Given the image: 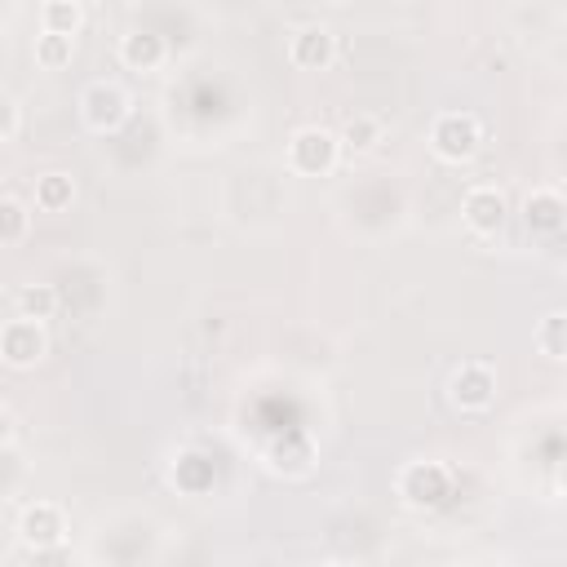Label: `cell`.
Returning <instances> with one entry per match:
<instances>
[{
	"label": "cell",
	"instance_id": "3",
	"mask_svg": "<svg viewBox=\"0 0 567 567\" xmlns=\"http://www.w3.org/2000/svg\"><path fill=\"white\" fill-rule=\"evenodd\" d=\"M337 155H341V142H337V133L323 128V124H306V128H297L292 142H288V164H292L297 173H306V177L328 173V168L337 164Z\"/></svg>",
	"mask_w": 567,
	"mask_h": 567
},
{
	"label": "cell",
	"instance_id": "2",
	"mask_svg": "<svg viewBox=\"0 0 567 567\" xmlns=\"http://www.w3.org/2000/svg\"><path fill=\"white\" fill-rule=\"evenodd\" d=\"M483 146V128L470 111H443L434 124H430V151L443 159V164H465L474 159Z\"/></svg>",
	"mask_w": 567,
	"mask_h": 567
},
{
	"label": "cell",
	"instance_id": "19",
	"mask_svg": "<svg viewBox=\"0 0 567 567\" xmlns=\"http://www.w3.org/2000/svg\"><path fill=\"white\" fill-rule=\"evenodd\" d=\"M18 133V102L9 93H0V142Z\"/></svg>",
	"mask_w": 567,
	"mask_h": 567
},
{
	"label": "cell",
	"instance_id": "6",
	"mask_svg": "<svg viewBox=\"0 0 567 567\" xmlns=\"http://www.w3.org/2000/svg\"><path fill=\"white\" fill-rule=\"evenodd\" d=\"M44 350H49V341H44V328L40 323H31V319L18 315V319H9L0 328V359L9 368H35L44 359Z\"/></svg>",
	"mask_w": 567,
	"mask_h": 567
},
{
	"label": "cell",
	"instance_id": "16",
	"mask_svg": "<svg viewBox=\"0 0 567 567\" xmlns=\"http://www.w3.org/2000/svg\"><path fill=\"white\" fill-rule=\"evenodd\" d=\"M18 310H22V319L44 323V319H53V310H58V292H53L49 284H27V288L18 292Z\"/></svg>",
	"mask_w": 567,
	"mask_h": 567
},
{
	"label": "cell",
	"instance_id": "9",
	"mask_svg": "<svg viewBox=\"0 0 567 567\" xmlns=\"http://www.w3.org/2000/svg\"><path fill=\"white\" fill-rule=\"evenodd\" d=\"M505 213H509V204H505V190H496V186H470L461 199V217L474 235H496L505 226Z\"/></svg>",
	"mask_w": 567,
	"mask_h": 567
},
{
	"label": "cell",
	"instance_id": "11",
	"mask_svg": "<svg viewBox=\"0 0 567 567\" xmlns=\"http://www.w3.org/2000/svg\"><path fill=\"white\" fill-rule=\"evenodd\" d=\"M120 62L128 71H159L164 66V40L155 31H128L120 40Z\"/></svg>",
	"mask_w": 567,
	"mask_h": 567
},
{
	"label": "cell",
	"instance_id": "20",
	"mask_svg": "<svg viewBox=\"0 0 567 567\" xmlns=\"http://www.w3.org/2000/svg\"><path fill=\"white\" fill-rule=\"evenodd\" d=\"M13 434H18V421H13V412H9V408H0V447H9V443H13Z\"/></svg>",
	"mask_w": 567,
	"mask_h": 567
},
{
	"label": "cell",
	"instance_id": "8",
	"mask_svg": "<svg viewBox=\"0 0 567 567\" xmlns=\"http://www.w3.org/2000/svg\"><path fill=\"white\" fill-rule=\"evenodd\" d=\"M288 58H292V66H301V71H328L332 58H337V35H332L323 22L297 27L292 40H288Z\"/></svg>",
	"mask_w": 567,
	"mask_h": 567
},
{
	"label": "cell",
	"instance_id": "18",
	"mask_svg": "<svg viewBox=\"0 0 567 567\" xmlns=\"http://www.w3.org/2000/svg\"><path fill=\"white\" fill-rule=\"evenodd\" d=\"M27 230H31L27 204L4 195V199H0V244H18V239H27Z\"/></svg>",
	"mask_w": 567,
	"mask_h": 567
},
{
	"label": "cell",
	"instance_id": "1",
	"mask_svg": "<svg viewBox=\"0 0 567 567\" xmlns=\"http://www.w3.org/2000/svg\"><path fill=\"white\" fill-rule=\"evenodd\" d=\"M394 492L408 509H439L452 496V470L443 461H408L394 478Z\"/></svg>",
	"mask_w": 567,
	"mask_h": 567
},
{
	"label": "cell",
	"instance_id": "14",
	"mask_svg": "<svg viewBox=\"0 0 567 567\" xmlns=\"http://www.w3.org/2000/svg\"><path fill=\"white\" fill-rule=\"evenodd\" d=\"M337 142L350 146L354 155H368V151H377V142H381V120H377V115H350Z\"/></svg>",
	"mask_w": 567,
	"mask_h": 567
},
{
	"label": "cell",
	"instance_id": "21",
	"mask_svg": "<svg viewBox=\"0 0 567 567\" xmlns=\"http://www.w3.org/2000/svg\"><path fill=\"white\" fill-rule=\"evenodd\" d=\"M323 567H354V563H346V558H332V563H323Z\"/></svg>",
	"mask_w": 567,
	"mask_h": 567
},
{
	"label": "cell",
	"instance_id": "10",
	"mask_svg": "<svg viewBox=\"0 0 567 567\" xmlns=\"http://www.w3.org/2000/svg\"><path fill=\"white\" fill-rule=\"evenodd\" d=\"M563 213H567V204H563V195H558L554 186H536V190L523 199V221H527V230H536V235H554V230L563 226Z\"/></svg>",
	"mask_w": 567,
	"mask_h": 567
},
{
	"label": "cell",
	"instance_id": "4",
	"mask_svg": "<svg viewBox=\"0 0 567 567\" xmlns=\"http://www.w3.org/2000/svg\"><path fill=\"white\" fill-rule=\"evenodd\" d=\"M80 120L93 128V133H111L128 120V93L111 80H93L84 93H80Z\"/></svg>",
	"mask_w": 567,
	"mask_h": 567
},
{
	"label": "cell",
	"instance_id": "5",
	"mask_svg": "<svg viewBox=\"0 0 567 567\" xmlns=\"http://www.w3.org/2000/svg\"><path fill=\"white\" fill-rule=\"evenodd\" d=\"M18 536H22V545L35 549V554L58 549V545L66 540V514H62V505H53V501L27 505L22 518H18Z\"/></svg>",
	"mask_w": 567,
	"mask_h": 567
},
{
	"label": "cell",
	"instance_id": "17",
	"mask_svg": "<svg viewBox=\"0 0 567 567\" xmlns=\"http://www.w3.org/2000/svg\"><path fill=\"white\" fill-rule=\"evenodd\" d=\"M536 346H540L545 359H563V354H567V315H563V310H549V315L540 319Z\"/></svg>",
	"mask_w": 567,
	"mask_h": 567
},
{
	"label": "cell",
	"instance_id": "15",
	"mask_svg": "<svg viewBox=\"0 0 567 567\" xmlns=\"http://www.w3.org/2000/svg\"><path fill=\"white\" fill-rule=\"evenodd\" d=\"M71 58H75V40L71 35H53V31L35 35V62L44 71H62V66H71Z\"/></svg>",
	"mask_w": 567,
	"mask_h": 567
},
{
	"label": "cell",
	"instance_id": "13",
	"mask_svg": "<svg viewBox=\"0 0 567 567\" xmlns=\"http://www.w3.org/2000/svg\"><path fill=\"white\" fill-rule=\"evenodd\" d=\"M40 22H44V31L75 40V31L84 27V9H80V0H49V4L40 9Z\"/></svg>",
	"mask_w": 567,
	"mask_h": 567
},
{
	"label": "cell",
	"instance_id": "12",
	"mask_svg": "<svg viewBox=\"0 0 567 567\" xmlns=\"http://www.w3.org/2000/svg\"><path fill=\"white\" fill-rule=\"evenodd\" d=\"M75 204V182H71V173H40L35 177V208L40 213H66Z\"/></svg>",
	"mask_w": 567,
	"mask_h": 567
},
{
	"label": "cell",
	"instance_id": "7",
	"mask_svg": "<svg viewBox=\"0 0 567 567\" xmlns=\"http://www.w3.org/2000/svg\"><path fill=\"white\" fill-rule=\"evenodd\" d=\"M447 394L461 412H483L496 399V372L487 363H461L447 381Z\"/></svg>",
	"mask_w": 567,
	"mask_h": 567
}]
</instances>
